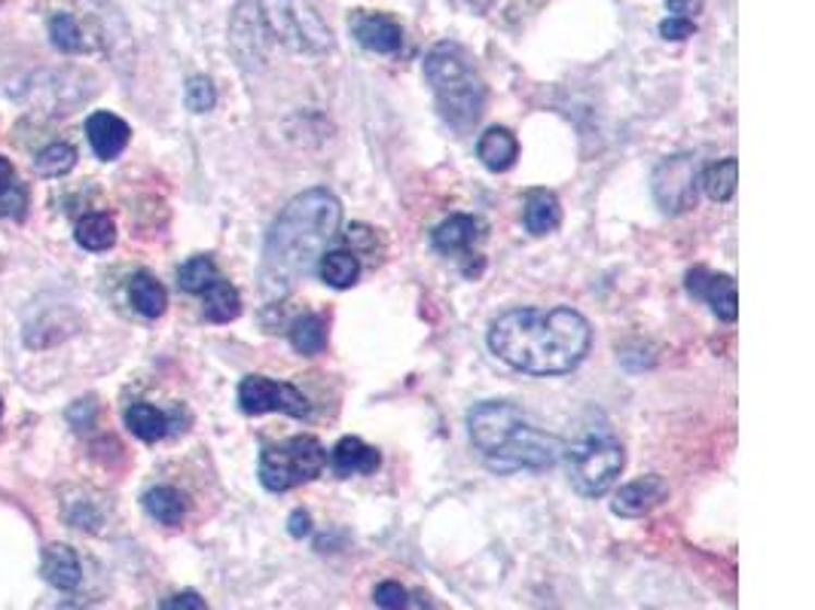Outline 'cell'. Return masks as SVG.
I'll list each match as a JSON object with an SVG mask.
<instances>
[{
  "label": "cell",
  "instance_id": "obj_28",
  "mask_svg": "<svg viewBox=\"0 0 815 610\" xmlns=\"http://www.w3.org/2000/svg\"><path fill=\"white\" fill-rule=\"evenodd\" d=\"M220 272H217L215 259L211 257H193L186 259L184 266L178 269V284L186 293H205V290L215 284Z\"/></svg>",
  "mask_w": 815,
  "mask_h": 610
},
{
  "label": "cell",
  "instance_id": "obj_35",
  "mask_svg": "<svg viewBox=\"0 0 815 610\" xmlns=\"http://www.w3.org/2000/svg\"><path fill=\"white\" fill-rule=\"evenodd\" d=\"M666 10L676 19H691L703 10V0H666Z\"/></svg>",
  "mask_w": 815,
  "mask_h": 610
},
{
  "label": "cell",
  "instance_id": "obj_38",
  "mask_svg": "<svg viewBox=\"0 0 815 610\" xmlns=\"http://www.w3.org/2000/svg\"><path fill=\"white\" fill-rule=\"evenodd\" d=\"M0 412H3V403H0Z\"/></svg>",
  "mask_w": 815,
  "mask_h": 610
},
{
  "label": "cell",
  "instance_id": "obj_36",
  "mask_svg": "<svg viewBox=\"0 0 815 610\" xmlns=\"http://www.w3.org/2000/svg\"><path fill=\"white\" fill-rule=\"evenodd\" d=\"M288 532H291V537H306L312 532V518H308L306 510H293L291 518H288Z\"/></svg>",
  "mask_w": 815,
  "mask_h": 610
},
{
  "label": "cell",
  "instance_id": "obj_8",
  "mask_svg": "<svg viewBox=\"0 0 815 610\" xmlns=\"http://www.w3.org/2000/svg\"><path fill=\"white\" fill-rule=\"evenodd\" d=\"M654 198L666 213H684L696 208L700 198V159L691 152L666 156L650 174Z\"/></svg>",
  "mask_w": 815,
  "mask_h": 610
},
{
  "label": "cell",
  "instance_id": "obj_21",
  "mask_svg": "<svg viewBox=\"0 0 815 610\" xmlns=\"http://www.w3.org/2000/svg\"><path fill=\"white\" fill-rule=\"evenodd\" d=\"M129 303L144 318H159L166 312V305H169V293L154 274L138 272L132 274V281H129Z\"/></svg>",
  "mask_w": 815,
  "mask_h": 610
},
{
  "label": "cell",
  "instance_id": "obj_29",
  "mask_svg": "<svg viewBox=\"0 0 815 610\" xmlns=\"http://www.w3.org/2000/svg\"><path fill=\"white\" fill-rule=\"evenodd\" d=\"M74 166H77V150L71 144H49V147H44V150L34 156V168L44 178H62Z\"/></svg>",
  "mask_w": 815,
  "mask_h": 610
},
{
  "label": "cell",
  "instance_id": "obj_2",
  "mask_svg": "<svg viewBox=\"0 0 815 610\" xmlns=\"http://www.w3.org/2000/svg\"><path fill=\"white\" fill-rule=\"evenodd\" d=\"M339 223L342 205L324 186L306 190L284 205L263 247L260 288L269 303L284 300L306 274L315 272L327 244L337 239Z\"/></svg>",
  "mask_w": 815,
  "mask_h": 610
},
{
  "label": "cell",
  "instance_id": "obj_31",
  "mask_svg": "<svg viewBox=\"0 0 815 610\" xmlns=\"http://www.w3.org/2000/svg\"><path fill=\"white\" fill-rule=\"evenodd\" d=\"M184 101L193 113H208V110L217 105L215 83H211L208 76H190V83H186V91H184Z\"/></svg>",
  "mask_w": 815,
  "mask_h": 610
},
{
  "label": "cell",
  "instance_id": "obj_27",
  "mask_svg": "<svg viewBox=\"0 0 815 610\" xmlns=\"http://www.w3.org/2000/svg\"><path fill=\"white\" fill-rule=\"evenodd\" d=\"M77 244L86 251H108L117 242V223L110 220L108 213H86L77 223Z\"/></svg>",
  "mask_w": 815,
  "mask_h": 610
},
{
  "label": "cell",
  "instance_id": "obj_33",
  "mask_svg": "<svg viewBox=\"0 0 815 610\" xmlns=\"http://www.w3.org/2000/svg\"><path fill=\"white\" fill-rule=\"evenodd\" d=\"M159 610H208V605H205V598H202L199 593L186 589V593H178L171 595V598H166Z\"/></svg>",
  "mask_w": 815,
  "mask_h": 610
},
{
  "label": "cell",
  "instance_id": "obj_34",
  "mask_svg": "<svg viewBox=\"0 0 815 610\" xmlns=\"http://www.w3.org/2000/svg\"><path fill=\"white\" fill-rule=\"evenodd\" d=\"M696 25H693L691 19H676V15H669V19H662L660 22V34L666 40H688Z\"/></svg>",
  "mask_w": 815,
  "mask_h": 610
},
{
  "label": "cell",
  "instance_id": "obj_3",
  "mask_svg": "<svg viewBox=\"0 0 815 610\" xmlns=\"http://www.w3.org/2000/svg\"><path fill=\"white\" fill-rule=\"evenodd\" d=\"M230 44L245 68H260L272 46L296 56H324L333 49V34L308 0H239Z\"/></svg>",
  "mask_w": 815,
  "mask_h": 610
},
{
  "label": "cell",
  "instance_id": "obj_24",
  "mask_svg": "<svg viewBox=\"0 0 815 610\" xmlns=\"http://www.w3.org/2000/svg\"><path fill=\"white\" fill-rule=\"evenodd\" d=\"M125 427L144 442L162 440L169 434V415L162 410H156L150 403H132L125 410Z\"/></svg>",
  "mask_w": 815,
  "mask_h": 610
},
{
  "label": "cell",
  "instance_id": "obj_23",
  "mask_svg": "<svg viewBox=\"0 0 815 610\" xmlns=\"http://www.w3.org/2000/svg\"><path fill=\"white\" fill-rule=\"evenodd\" d=\"M144 510L159 525H181L186 516V498L171 486H156L144 495Z\"/></svg>",
  "mask_w": 815,
  "mask_h": 610
},
{
  "label": "cell",
  "instance_id": "obj_25",
  "mask_svg": "<svg viewBox=\"0 0 815 610\" xmlns=\"http://www.w3.org/2000/svg\"><path fill=\"white\" fill-rule=\"evenodd\" d=\"M737 183L739 162L733 156L715 162L711 168H706V174H700V186L706 190V196L711 198V202H730V198L737 196Z\"/></svg>",
  "mask_w": 815,
  "mask_h": 610
},
{
  "label": "cell",
  "instance_id": "obj_30",
  "mask_svg": "<svg viewBox=\"0 0 815 610\" xmlns=\"http://www.w3.org/2000/svg\"><path fill=\"white\" fill-rule=\"evenodd\" d=\"M49 34H52V44L59 46L62 52H80L83 49V34H80V25L74 22V15H52Z\"/></svg>",
  "mask_w": 815,
  "mask_h": 610
},
{
  "label": "cell",
  "instance_id": "obj_15",
  "mask_svg": "<svg viewBox=\"0 0 815 610\" xmlns=\"http://www.w3.org/2000/svg\"><path fill=\"white\" fill-rule=\"evenodd\" d=\"M479 235H483V223H479L477 217H471V213H452L449 220H443L440 227L434 229L431 242L440 254L455 257V254H464L471 244L477 242Z\"/></svg>",
  "mask_w": 815,
  "mask_h": 610
},
{
  "label": "cell",
  "instance_id": "obj_9",
  "mask_svg": "<svg viewBox=\"0 0 815 610\" xmlns=\"http://www.w3.org/2000/svg\"><path fill=\"white\" fill-rule=\"evenodd\" d=\"M239 406L247 415H266V412H284L293 418H306L308 400L291 381H276L266 376H247L239 385Z\"/></svg>",
  "mask_w": 815,
  "mask_h": 610
},
{
  "label": "cell",
  "instance_id": "obj_37",
  "mask_svg": "<svg viewBox=\"0 0 815 610\" xmlns=\"http://www.w3.org/2000/svg\"><path fill=\"white\" fill-rule=\"evenodd\" d=\"M13 183H16V178H13V162H10L7 156H0V196H3Z\"/></svg>",
  "mask_w": 815,
  "mask_h": 610
},
{
  "label": "cell",
  "instance_id": "obj_5",
  "mask_svg": "<svg viewBox=\"0 0 815 610\" xmlns=\"http://www.w3.org/2000/svg\"><path fill=\"white\" fill-rule=\"evenodd\" d=\"M569 464L571 488L584 498H601L617 486L627 452L608 427H584L569 449H562Z\"/></svg>",
  "mask_w": 815,
  "mask_h": 610
},
{
  "label": "cell",
  "instance_id": "obj_7",
  "mask_svg": "<svg viewBox=\"0 0 815 610\" xmlns=\"http://www.w3.org/2000/svg\"><path fill=\"white\" fill-rule=\"evenodd\" d=\"M562 449L565 446H562L559 437H554V434H547V430H540L535 425H528V418H525L523 425L510 430L508 440L501 442L492 455L483 457V464L492 473H501V476L523 471L540 473L559 464Z\"/></svg>",
  "mask_w": 815,
  "mask_h": 610
},
{
  "label": "cell",
  "instance_id": "obj_10",
  "mask_svg": "<svg viewBox=\"0 0 815 610\" xmlns=\"http://www.w3.org/2000/svg\"><path fill=\"white\" fill-rule=\"evenodd\" d=\"M525 422V412L504 400H486L467 412V434L479 455H492L501 442L508 440L510 430Z\"/></svg>",
  "mask_w": 815,
  "mask_h": 610
},
{
  "label": "cell",
  "instance_id": "obj_1",
  "mask_svg": "<svg viewBox=\"0 0 815 610\" xmlns=\"http://www.w3.org/2000/svg\"><path fill=\"white\" fill-rule=\"evenodd\" d=\"M589 345V320L565 305L508 308L489 327L495 357L528 376H565L584 364Z\"/></svg>",
  "mask_w": 815,
  "mask_h": 610
},
{
  "label": "cell",
  "instance_id": "obj_19",
  "mask_svg": "<svg viewBox=\"0 0 815 610\" xmlns=\"http://www.w3.org/2000/svg\"><path fill=\"white\" fill-rule=\"evenodd\" d=\"M523 223L532 235H550L562 223V205L550 190H528L523 208Z\"/></svg>",
  "mask_w": 815,
  "mask_h": 610
},
{
  "label": "cell",
  "instance_id": "obj_12",
  "mask_svg": "<svg viewBox=\"0 0 815 610\" xmlns=\"http://www.w3.org/2000/svg\"><path fill=\"white\" fill-rule=\"evenodd\" d=\"M688 290L693 296L706 300L711 305V312L721 320L733 324L739 318V293L733 274H711L703 266H696V269L688 272Z\"/></svg>",
  "mask_w": 815,
  "mask_h": 610
},
{
  "label": "cell",
  "instance_id": "obj_32",
  "mask_svg": "<svg viewBox=\"0 0 815 610\" xmlns=\"http://www.w3.org/2000/svg\"><path fill=\"white\" fill-rule=\"evenodd\" d=\"M373 601L382 610H406L410 608V593L400 586L398 580H382V583L373 589Z\"/></svg>",
  "mask_w": 815,
  "mask_h": 610
},
{
  "label": "cell",
  "instance_id": "obj_18",
  "mask_svg": "<svg viewBox=\"0 0 815 610\" xmlns=\"http://www.w3.org/2000/svg\"><path fill=\"white\" fill-rule=\"evenodd\" d=\"M477 156L489 171H508L520 156V144L516 135L504 129V125H492L489 132H483L477 141Z\"/></svg>",
  "mask_w": 815,
  "mask_h": 610
},
{
  "label": "cell",
  "instance_id": "obj_20",
  "mask_svg": "<svg viewBox=\"0 0 815 610\" xmlns=\"http://www.w3.org/2000/svg\"><path fill=\"white\" fill-rule=\"evenodd\" d=\"M315 269H318V278L327 288L349 290L361 278V259H357L354 251H324V257L318 259Z\"/></svg>",
  "mask_w": 815,
  "mask_h": 610
},
{
  "label": "cell",
  "instance_id": "obj_6",
  "mask_svg": "<svg viewBox=\"0 0 815 610\" xmlns=\"http://www.w3.org/2000/svg\"><path fill=\"white\" fill-rule=\"evenodd\" d=\"M327 464V452L315 437H291V440L266 446L260 455V486L272 495L291 491L318 479Z\"/></svg>",
  "mask_w": 815,
  "mask_h": 610
},
{
  "label": "cell",
  "instance_id": "obj_26",
  "mask_svg": "<svg viewBox=\"0 0 815 610\" xmlns=\"http://www.w3.org/2000/svg\"><path fill=\"white\" fill-rule=\"evenodd\" d=\"M291 345L296 354H306V357L321 354L327 345V320L321 315H303V318L293 320Z\"/></svg>",
  "mask_w": 815,
  "mask_h": 610
},
{
  "label": "cell",
  "instance_id": "obj_4",
  "mask_svg": "<svg viewBox=\"0 0 815 610\" xmlns=\"http://www.w3.org/2000/svg\"><path fill=\"white\" fill-rule=\"evenodd\" d=\"M425 80L431 86L440 117L452 129L467 132L483 117L486 83H483L477 64L467 56L464 46L452 44V40L434 46L425 56Z\"/></svg>",
  "mask_w": 815,
  "mask_h": 610
},
{
  "label": "cell",
  "instance_id": "obj_16",
  "mask_svg": "<svg viewBox=\"0 0 815 610\" xmlns=\"http://www.w3.org/2000/svg\"><path fill=\"white\" fill-rule=\"evenodd\" d=\"M44 577L62 593H74L83 580V564L80 556L68 544H49L44 549Z\"/></svg>",
  "mask_w": 815,
  "mask_h": 610
},
{
  "label": "cell",
  "instance_id": "obj_17",
  "mask_svg": "<svg viewBox=\"0 0 815 610\" xmlns=\"http://www.w3.org/2000/svg\"><path fill=\"white\" fill-rule=\"evenodd\" d=\"M382 457L379 452L367 446L361 437H342V440L333 446V471L339 476H369V473L379 471Z\"/></svg>",
  "mask_w": 815,
  "mask_h": 610
},
{
  "label": "cell",
  "instance_id": "obj_14",
  "mask_svg": "<svg viewBox=\"0 0 815 610\" xmlns=\"http://www.w3.org/2000/svg\"><path fill=\"white\" fill-rule=\"evenodd\" d=\"M86 137H89L93 152L101 162H113V159L129 147L132 129H129V122L120 120L117 113L95 110L93 117L86 120Z\"/></svg>",
  "mask_w": 815,
  "mask_h": 610
},
{
  "label": "cell",
  "instance_id": "obj_13",
  "mask_svg": "<svg viewBox=\"0 0 815 610\" xmlns=\"http://www.w3.org/2000/svg\"><path fill=\"white\" fill-rule=\"evenodd\" d=\"M669 498V486H666V479L657 476V473H650V476H642V479H632L627 486L620 488L615 495V503H611V510H615L617 516L623 518H638L650 513L654 507H660L662 501Z\"/></svg>",
  "mask_w": 815,
  "mask_h": 610
},
{
  "label": "cell",
  "instance_id": "obj_22",
  "mask_svg": "<svg viewBox=\"0 0 815 610\" xmlns=\"http://www.w3.org/2000/svg\"><path fill=\"white\" fill-rule=\"evenodd\" d=\"M202 300H205V318L215 320V324H230L242 315V296H239V290L232 288L230 281H223V278H217L211 288L202 293Z\"/></svg>",
  "mask_w": 815,
  "mask_h": 610
},
{
  "label": "cell",
  "instance_id": "obj_11",
  "mask_svg": "<svg viewBox=\"0 0 815 610\" xmlns=\"http://www.w3.org/2000/svg\"><path fill=\"white\" fill-rule=\"evenodd\" d=\"M349 30L357 44L369 52L391 56L403 46V28L388 13H369V10H354L349 15Z\"/></svg>",
  "mask_w": 815,
  "mask_h": 610
}]
</instances>
